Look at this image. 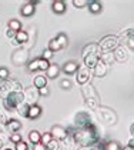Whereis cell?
Segmentation results:
<instances>
[{
  "label": "cell",
  "instance_id": "obj_1",
  "mask_svg": "<svg viewBox=\"0 0 134 150\" xmlns=\"http://www.w3.org/2000/svg\"><path fill=\"white\" fill-rule=\"evenodd\" d=\"M67 136H71L78 147H94L101 142L100 134L94 125L86 129L67 127Z\"/></svg>",
  "mask_w": 134,
  "mask_h": 150
},
{
  "label": "cell",
  "instance_id": "obj_2",
  "mask_svg": "<svg viewBox=\"0 0 134 150\" xmlns=\"http://www.w3.org/2000/svg\"><path fill=\"white\" fill-rule=\"evenodd\" d=\"M81 94L84 97V102L89 106L91 110H96L99 106H100V96L96 90V87L91 84V83H87L84 86H81Z\"/></svg>",
  "mask_w": 134,
  "mask_h": 150
},
{
  "label": "cell",
  "instance_id": "obj_3",
  "mask_svg": "<svg viewBox=\"0 0 134 150\" xmlns=\"http://www.w3.org/2000/svg\"><path fill=\"white\" fill-rule=\"evenodd\" d=\"M94 112L97 115V119L100 120L101 123H104L106 126H114L117 123V120H118L117 113L113 109L107 107V106H99Z\"/></svg>",
  "mask_w": 134,
  "mask_h": 150
},
{
  "label": "cell",
  "instance_id": "obj_4",
  "mask_svg": "<svg viewBox=\"0 0 134 150\" xmlns=\"http://www.w3.org/2000/svg\"><path fill=\"white\" fill-rule=\"evenodd\" d=\"M23 84L16 79H6V80H0V97L4 100L10 93L13 92H23Z\"/></svg>",
  "mask_w": 134,
  "mask_h": 150
},
{
  "label": "cell",
  "instance_id": "obj_5",
  "mask_svg": "<svg viewBox=\"0 0 134 150\" xmlns=\"http://www.w3.org/2000/svg\"><path fill=\"white\" fill-rule=\"evenodd\" d=\"M97 45H99V53H101V54L103 53H111L120 46V37L114 35L104 36Z\"/></svg>",
  "mask_w": 134,
  "mask_h": 150
},
{
  "label": "cell",
  "instance_id": "obj_6",
  "mask_svg": "<svg viewBox=\"0 0 134 150\" xmlns=\"http://www.w3.org/2000/svg\"><path fill=\"white\" fill-rule=\"evenodd\" d=\"M22 103H24L23 92H13L3 100V104H4L6 110H17V107Z\"/></svg>",
  "mask_w": 134,
  "mask_h": 150
},
{
  "label": "cell",
  "instance_id": "obj_7",
  "mask_svg": "<svg viewBox=\"0 0 134 150\" xmlns=\"http://www.w3.org/2000/svg\"><path fill=\"white\" fill-rule=\"evenodd\" d=\"M11 63L17 67L27 64L29 63V49L20 47V49L14 50L13 54H11Z\"/></svg>",
  "mask_w": 134,
  "mask_h": 150
},
{
  "label": "cell",
  "instance_id": "obj_8",
  "mask_svg": "<svg viewBox=\"0 0 134 150\" xmlns=\"http://www.w3.org/2000/svg\"><path fill=\"white\" fill-rule=\"evenodd\" d=\"M93 126V117L89 112H78L74 116V127L76 129H86Z\"/></svg>",
  "mask_w": 134,
  "mask_h": 150
},
{
  "label": "cell",
  "instance_id": "obj_9",
  "mask_svg": "<svg viewBox=\"0 0 134 150\" xmlns=\"http://www.w3.org/2000/svg\"><path fill=\"white\" fill-rule=\"evenodd\" d=\"M49 66H50V63L47 60H44L43 57H36L32 62L27 63V70L29 71H37V70L46 71V70L49 69Z\"/></svg>",
  "mask_w": 134,
  "mask_h": 150
},
{
  "label": "cell",
  "instance_id": "obj_10",
  "mask_svg": "<svg viewBox=\"0 0 134 150\" xmlns=\"http://www.w3.org/2000/svg\"><path fill=\"white\" fill-rule=\"evenodd\" d=\"M90 80H91V70L87 69L86 66L80 67L78 71L76 73V83L80 86H84V84L90 83Z\"/></svg>",
  "mask_w": 134,
  "mask_h": 150
},
{
  "label": "cell",
  "instance_id": "obj_11",
  "mask_svg": "<svg viewBox=\"0 0 134 150\" xmlns=\"http://www.w3.org/2000/svg\"><path fill=\"white\" fill-rule=\"evenodd\" d=\"M23 96H24V103H27L29 106L37 104L39 100V90H36V87H27L23 90Z\"/></svg>",
  "mask_w": 134,
  "mask_h": 150
},
{
  "label": "cell",
  "instance_id": "obj_12",
  "mask_svg": "<svg viewBox=\"0 0 134 150\" xmlns=\"http://www.w3.org/2000/svg\"><path fill=\"white\" fill-rule=\"evenodd\" d=\"M50 133H51L53 139H56L59 142H61V140H64V139L67 137V129L63 126H60V125H54V126L51 127Z\"/></svg>",
  "mask_w": 134,
  "mask_h": 150
},
{
  "label": "cell",
  "instance_id": "obj_13",
  "mask_svg": "<svg viewBox=\"0 0 134 150\" xmlns=\"http://www.w3.org/2000/svg\"><path fill=\"white\" fill-rule=\"evenodd\" d=\"M80 69V64H78L77 62H73V60H70V62H66L64 64H63V67H61V71L67 74V76H71V74H76Z\"/></svg>",
  "mask_w": 134,
  "mask_h": 150
},
{
  "label": "cell",
  "instance_id": "obj_14",
  "mask_svg": "<svg viewBox=\"0 0 134 150\" xmlns=\"http://www.w3.org/2000/svg\"><path fill=\"white\" fill-rule=\"evenodd\" d=\"M113 54H114V60L118 62V63H124L128 59V52H127V49L124 46H118L113 52Z\"/></svg>",
  "mask_w": 134,
  "mask_h": 150
},
{
  "label": "cell",
  "instance_id": "obj_15",
  "mask_svg": "<svg viewBox=\"0 0 134 150\" xmlns=\"http://www.w3.org/2000/svg\"><path fill=\"white\" fill-rule=\"evenodd\" d=\"M84 60V66L87 67V69L93 70L96 67V64L99 63V60H100V53H93V54H89V56H86V57H83Z\"/></svg>",
  "mask_w": 134,
  "mask_h": 150
},
{
  "label": "cell",
  "instance_id": "obj_16",
  "mask_svg": "<svg viewBox=\"0 0 134 150\" xmlns=\"http://www.w3.org/2000/svg\"><path fill=\"white\" fill-rule=\"evenodd\" d=\"M107 71H109V66H107L104 62L99 60V63H97V64H96V67L93 69V74H94L96 77L101 79V77H104V76L107 74Z\"/></svg>",
  "mask_w": 134,
  "mask_h": 150
},
{
  "label": "cell",
  "instance_id": "obj_17",
  "mask_svg": "<svg viewBox=\"0 0 134 150\" xmlns=\"http://www.w3.org/2000/svg\"><path fill=\"white\" fill-rule=\"evenodd\" d=\"M120 37H123L127 43V46L130 47L131 50H134V29H127L124 30L123 33L120 35Z\"/></svg>",
  "mask_w": 134,
  "mask_h": 150
},
{
  "label": "cell",
  "instance_id": "obj_18",
  "mask_svg": "<svg viewBox=\"0 0 134 150\" xmlns=\"http://www.w3.org/2000/svg\"><path fill=\"white\" fill-rule=\"evenodd\" d=\"M76 147H77V144L71 136H67L64 140L60 142V149L61 150H76Z\"/></svg>",
  "mask_w": 134,
  "mask_h": 150
},
{
  "label": "cell",
  "instance_id": "obj_19",
  "mask_svg": "<svg viewBox=\"0 0 134 150\" xmlns=\"http://www.w3.org/2000/svg\"><path fill=\"white\" fill-rule=\"evenodd\" d=\"M60 71H61L60 66L56 64V63H53V64L49 66V69L46 70V77H47V79H56V77H59Z\"/></svg>",
  "mask_w": 134,
  "mask_h": 150
},
{
  "label": "cell",
  "instance_id": "obj_20",
  "mask_svg": "<svg viewBox=\"0 0 134 150\" xmlns=\"http://www.w3.org/2000/svg\"><path fill=\"white\" fill-rule=\"evenodd\" d=\"M51 10L56 13V14H63L67 10L66 1H63V0H54L51 3Z\"/></svg>",
  "mask_w": 134,
  "mask_h": 150
},
{
  "label": "cell",
  "instance_id": "obj_21",
  "mask_svg": "<svg viewBox=\"0 0 134 150\" xmlns=\"http://www.w3.org/2000/svg\"><path fill=\"white\" fill-rule=\"evenodd\" d=\"M27 42H29V33L24 32V30H20V32L16 33L11 45H23V43H27Z\"/></svg>",
  "mask_w": 134,
  "mask_h": 150
},
{
  "label": "cell",
  "instance_id": "obj_22",
  "mask_svg": "<svg viewBox=\"0 0 134 150\" xmlns=\"http://www.w3.org/2000/svg\"><path fill=\"white\" fill-rule=\"evenodd\" d=\"M93 53H99V45L97 43H89L81 49V56L86 57L89 54H93Z\"/></svg>",
  "mask_w": 134,
  "mask_h": 150
},
{
  "label": "cell",
  "instance_id": "obj_23",
  "mask_svg": "<svg viewBox=\"0 0 134 150\" xmlns=\"http://www.w3.org/2000/svg\"><path fill=\"white\" fill-rule=\"evenodd\" d=\"M34 12H36V7H34V4L32 3V1L26 3L24 6H22V9H20V13H22V16H24V17H30V16H33Z\"/></svg>",
  "mask_w": 134,
  "mask_h": 150
},
{
  "label": "cell",
  "instance_id": "obj_24",
  "mask_svg": "<svg viewBox=\"0 0 134 150\" xmlns=\"http://www.w3.org/2000/svg\"><path fill=\"white\" fill-rule=\"evenodd\" d=\"M7 130L10 132V133H19V130L22 129V123L17 120V119H10L9 122H7Z\"/></svg>",
  "mask_w": 134,
  "mask_h": 150
},
{
  "label": "cell",
  "instance_id": "obj_25",
  "mask_svg": "<svg viewBox=\"0 0 134 150\" xmlns=\"http://www.w3.org/2000/svg\"><path fill=\"white\" fill-rule=\"evenodd\" d=\"M42 112H43V109L39 106V104H33V106H30V110H29V116H27V119H37V117H40L42 116Z\"/></svg>",
  "mask_w": 134,
  "mask_h": 150
},
{
  "label": "cell",
  "instance_id": "obj_26",
  "mask_svg": "<svg viewBox=\"0 0 134 150\" xmlns=\"http://www.w3.org/2000/svg\"><path fill=\"white\" fill-rule=\"evenodd\" d=\"M33 86L39 90V89H43L47 86V77L43 76V74H39V76H36L33 80Z\"/></svg>",
  "mask_w": 134,
  "mask_h": 150
},
{
  "label": "cell",
  "instance_id": "obj_27",
  "mask_svg": "<svg viewBox=\"0 0 134 150\" xmlns=\"http://www.w3.org/2000/svg\"><path fill=\"white\" fill-rule=\"evenodd\" d=\"M29 142H30L33 146L42 143V133H39L37 130H30V132H29Z\"/></svg>",
  "mask_w": 134,
  "mask_h": 150
},
{
  "label": "cell",
  "instance_id": "obj_28",
  "mask_svg": "<svg viewBox=\"0 0 134 150\" xmlns=\"http://www.w3.org/2000/svg\"><path fill=\"white\" fill-rule=\"evenodd\" d=\"M89 10L91 13H94V14L101 13V10H103V4H101L100 1H97V0H91V1H89Z\"/></svg>",
  "mask_w": 134,
  "mask_h": 150
},
{
  "label": "cell",
  "instance_id": "obj_29",
  "mask_svg": "<svg viewBox=\"0 0 134 150\" xmlns=\"http://www.w3.org/2000/svg\"><path fill=\"white\" fill-rule=\"evenodd\" d=\"M7 29L13 30L14 33L20 32V30H22V23H20V20H17V19H10L9 23H7Z\"/></svg>",
  "mask_w": 134,
  "mask_h": 150
},
{
  "label": "cell",
  "instance_id": "obj_30",
  "mask_svg": "<svg viewBox=\"0 0 134 150\" xmlns=\"http://www.w3.org/2000/svg\"><path fill=\"white\" fill-rule=\"evenodd\" d=\"M121 149H123V147H121L120 143L116 142V140H109V142L104 143V150H121Z\"/></svg>",
  "mask_w": 134,
  "mask_h": 150
},
{
  "label": "cell",
  "instance_id": "obj_31",
  "mask_svg": "<svg viewBox=\"0 0 134 150\" xmlns=\"http://www.w3.org/2000/svg\"><path fill=\"white\" fill-rule=\"evenodd\" d=\"M49 49H50L53 53H56V52H59V50H61L63 47H61V45L59 43V40H57L56 37H53V39L49 42Z\"/></svg>",
  "mask_w": 134,
  "mask_h": 150
},
{
  "label": "cell",
  "instance_id": "obj_32",
  "mask_svg": "<svg viewBox=\"0 0 134 150\" xmlns=\"http://www.w3.org/2000/svg\"><path fill=\"white\" fill-rule=\"evenodd\" d=\"M29 110H30V106L27 103H22L17 107V113L22 116V117H27L29 116Z\"/></svg>",
  "mask_w": 134,
  "mask_h": 150
},
{
  "label": "cell",
  "instance_id": "obj_33",
  "mask_svg": "<svg viewBox=\"0 0 134 150\" xmlns=\"http://www.w3.org/2000/svg\"><path fill=\"white\" fill-rule=\"evenodd\" d=\"M100 60L101 62H104V63L109 66L110 63L114 62V54H113V52L111 53H103V54H101V57H100Z\"/></svg>",
  "mask_w": 134,
  "mask_h": 150
},
{
  "label": "cell",
  "instance_id": "obj_34",
  "mask_svg": "<svg viewBox=\"0 0 134 150\" xmlns=\"http://www.w3.org/2000/svg\"><path fill=\"white\" fill-rule=\"evenodd\" d=\"M56 39L59 40V43L61 45V47H63V49H64V47H67L68 39H67V35H66V33H63V32H61V33H59V35L56 36Z\"/></svg>",
  "mask_w": 134,
  "mask_h": 150
},
{
  "label": "cell",
  "instance_id": "obj_35",
  "mask_svg": "<svg viewBox=\"0 0 134 150\" xmlns=\"http://www.w3.org/2000/svg\"><path fill=\"white\" fill-rule=\"evenodd\" d=\"M51 140H53V136H51V133H50V132H44V133L42 134V144L47 146Z\"/></svg>",
  "mask_w": 134,
  "mask_h": 150
},
{
  "label": "cell",
  "instance_id": "obj_36",
  "mask_svg": "<svg viewBox=\"0 0 134 150\" xmlns=\"http://www.w3.org/2000/svg\"><path fill=\"white\" fill-rule=\"evenodd\" d=\"M46 149L47 150H59L60 149V142L59 140H56V139H53L47 146H46Z\"/></svg>",
  "mask_w": 134,
  "mask_h": 150
},
{
  "label": "cell",
  "instance_id": "obj_37",
  "mask_svg": "<svg viewBox=\"0 0 134 150\" xmlns=\"http://www.w3.org/2000/svg\"><path fill=\"white\" fill-rule=\"evenodd\" d=\"M73 6L78 7V9H83V7L89 6V0H73Z\"/></svg>",
  "mask_w": 134,
  "mask_h": 150
},
{
  "label": "cell",
  "instance_id": "obj_38",
  "mask_svg": "<svg viewBox=\"0 0 134 150\" xmlns=\"http://www.w3.org/2000/svg\"><path fill=\"white\" fill-rule=\"evenodd\" d=\"M9 74H10V71H9L7 67H0V80L9 79Z\"/></svg>",
  "mask_w": 134,
  "mask_h": 150
},
{
  "label": "cell",
  "instance_id": "obj_39",
  "mask_svg": "<svg viewBox=\"0 0 134 150\" xmlns=\"http://www.w3.org/2000/svg\"><path fill=\"white\" fill-rule=\"evenodd\" d=\"M60 87L63 90H70L71 89V81L68 80V79H63V80L60 81Z\"/></svg>",
  "mask_w": 134,
  "mask_h": 150
},
{
  "label": "cell",
  "instance_id": "obj_40",
  "mask_svg": "<svg viewBox=\"0 0 134 150\" xmlns=\"http://www.w3.org/2000/svg\"><path fill=\"white\" fill-rule=\"evenodd\" d=\"M53 54H54V53H53V52H51V50H50V49L47 47V49H44V50H43V54H42V57L44 59V60H47V62H49L50 59L53 57Z\"/></svg>",
  "mask_w": 134,
  "mask_h": 150
},
{
  "label": "cell",
  "instance_id": "obj_41",
  "mask_svg": "<svg viewBox=\"0 0 134 150\" xmlns=\"http://www.w3.org/2000/svg\"><path fill=\"white\" fill-rule=\"evenodd\" d=\"M9 137H10V142H13L14 144L22 142V134H19V133H11V134H9Z\"/></svg>",
  "mask_w": 134,
  "mask_h": 150
},
{
  "label": "cell",
  "instance_id": "obj_42",
  "mask_svg": "<svg viewBox=\"0 0 134 150\" xmlns=\"http://www.w3.org/2000/svg\"><path fill=\"white\" fill-rule=\"evenodd\" d=\"M7 122H9V117L6 115V112H3V110L0 109V123H1V125H7Z\"/></svg>",
  "mask_w": 134,
  "mask_h": 150
},
{
  "label": "cell",
  "instance_id": "obj_43",
  "mask_svg": "<svg viewBox=\"0 0 134 150\" xmlns=\"http://www.w3.org/2000/svg\"><path fill=\"white\" fill-rule=\"evenodd\" d=\"M16 150H29V146H27V143L26 142H19V143H16Z\"/></svg>",
  "mask_w": 134,
  "mask_h": 150
},
{
  "label": "cell",
  "instance_id": "obj_44",
  "mask_svg": "<svg viewBox=\"0 0 134 150\" xmlns=\"http://www.w3.org/2000/svg\"><path fill=\"white\" fill-rule=\"evenodd\" d=\"M49 93H50V90H49L47 86L43 89H39V96H49Z\"/></svg>",
  "mask_w": 134,
  "mask_h": 150
},
{
  "label": "cell",
  "instance_id": "obj_45",
  "mask_svg": "<svg viewBox=\"0 0 134 150\" xmlns=\"http://www.w3.org/2000/svg\"><path fill=\"white\" fill-rule=\"evenodd\" d=\"M9 140H10V137H7V136H6V134L3 133V132H0V142H1L3 144H6V143H7Z\"/></svg>",
  "mask_w": 134,
  "mask_h": 150
},
{
  "label": "cell",
  "instance_id": "obj_46",
  "mask_svg": "<svg viewBox=\"0 0 134 150\" xmlns=\"http://www.w3.org/2000/svg\"><path fill=\"white\" fill-rule=\"evenodd\" d=\"M6 36H7L9 39H14V36H16V33H14L13 30H10V29H7V32H6Z\"/></svg>",
  "mask_w": 134,
  "mask_h": 150
},
{
  "label": "cell",
  "instance_id": "obj_47",
  "mask_svg": "<svg viewBox=\"0 0 134 150\" xmlns=\"http://www.w3.org/2000/svg\"><path fill=\"white\" fill-rule=\"evenodd\" d=\"M33 150H47V149H46V146H44V144L39 143V144H36V146L33 147Z\"/></svg>",
  "mask_w": 134,
  "mask_h": 150
},
{
  "label": "cell",
  "instance_id": "obj_48",
  "mask_svg": "<svg viewBox=\"0 0 134 150\" xmlns=\"http://www.w3.org/2000/svg\"><path fill=\"white\" fill-rule=\"evenodd\" d=\"M127 146L128 147H131V149L134 150V137H131L130 140H128V143H127Z\"/></svg>",
  "mask_w": 134,
  "mask_h": 150
},
{
  "label": "cell",
  "instance_id": "obj_49",
  "mask_svg": "<svg viewBox=\"0 0 134 150\" xmlns=\"http://www.w3.org/2000/svg\"><path fill=\"white\" fill-rule=\"evenodd\" d=\"M78 150H99V149H97V146H94V147H78Z\"/></svg>",
  "mask_w": 134,
  "mask_h": 150
},
{
  "label": "cell",
  "instance_id": "obj_50",
  "mask_svg": "<svg viewBox=\"0 0 134 150\" xmlns=\"http://www.w3.org/2000/svg\"><path fill=\"white\" fill-rule=\"evenodd\" d=\"M130 133H131V136L134 137V122L131 123V126H130Z\"/></svg>",
  "mask_w": 134,
  "mask_h": 150
},
{
  "label": "cell",
  "instance_id": "obj_51",
  "mask_svg": "<svg viewBox=\"0 0 134 150\" xmlns=\"http://www.w3.org/2000/svg\"><path fill=\"white\" fill-rule=\"evenodd\" d=\"M121 150H133V149H131V147H128V146H124Z\"/></svg>",
  "mask_w": 134,
  "mask_h": 150
},
{
  "label": "cell",
  "instance_id": "obj_52",
  "mask_svg": "<svg viewBox=\"0 0 134 150\" xmlns=\"http://www.w3.org/2000/svg\"><path fill=\"white\" fill-rule=\"evenodd\" d=\"M1 147H3V143H1V142H0V149H1Z\"/></svg>",
  "mask_w": 134,
  "mask_h": 150
},
{
  "label": "cell",
  "instance_id": "obj_53",
  "mask_svg": "<svg viewBox=\"0 0 134 150\" xmlns=\"http://www.w3.org/2000/svg\"><path fill=\"white\" fill-rule=\"evenodd\" d=\"M4 150H11V149H4Z\"/></svg>",
  "mask_w": 134,
  "mask_h": 150
}]
</instances>
